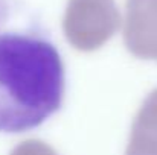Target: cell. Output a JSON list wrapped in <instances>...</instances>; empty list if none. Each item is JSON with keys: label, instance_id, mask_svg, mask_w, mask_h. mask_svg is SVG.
<instances>
[{"label": "cell", "instance_id": "cell-1", "mask_svg": "<svg viewBox=\"0 0 157 155\" xmlns=\"http://www.w3.org/2000/svg\"><path fill=\"white\" fill-rule=\"evenodd\" d=\"M64 65L35 34H0V132H25L55 114L64 98Z\"/></svg>", "mask_w": 157, "mask_h": 155}, {"label": "cell", "instance_id": "cell-2", "mask_svg": "<svg viewBox=\"0 0 157 155\" xmlns=\"http://www.w3.org/2000/svg\"><path fill=\"white\" fill-rule=\"evenodd\" d=\"M121 23V12L114 0H69L63 31L75 49L93 52L117 32Z\"/></svg>", "mask_w": 157, "mask_h": 155}, {"label": "cell", "instance_id": "cell-3", "mask_svg": "<svg viewBox=\"0 0 157 155\" xmlns=\"http://www.w3.org/2000/svg\"><path fill=\"white\" fill-rule=\"evenodd\" d=\"M124 41L134 56L157 61V0H127Z\"/></svg>", "mask_w": 157, "mask_h": 155}, {"label": "cell", "instance_id": "cell-4", "mask_svg": "<svg viewBox=\"0 0 157 155\" xmlns=\"http://www.w3.org/2000/svg\"><path fill=\"white\" fill-rule=\"evenodd\" d=\"M125 155H157V90L148 94L134 117Z\"/></svg>", "mask_w": 157, "mask_h": 155}, {"label": "cell", "instance_id": "cell-5", "mask_svg": "<svg viewBox=\"0 0 157 155\" xmlns=\"http://www.w3.org/2000/svg\"><path fill=\"white\" fill-rule=\"evenodd\" d=\"M12 155H58L49 145L38 142V140H29L21 143Z\"/></svg>", "mask_w": 157, "mask_h": 155}, {"label": "cell", "instance_id": "cell-6", "mask_svg": "<svg viewBox=\"0 0 157 155\" xmlns=\"http://www.w3.org/2000/svg\"><path fill=\"white\" fill-rule=\"evenodd\" d=\"M5 14H6V8H5V2H3V0H0V23L3 21V18H5Z\"/></svg>", "mask_w": 157, "mask_h": 155}]
</instances>
